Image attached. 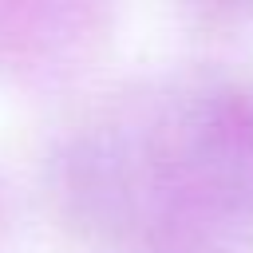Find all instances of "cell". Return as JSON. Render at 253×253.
I'll list each match as a JSON object with an SVG mask.
<instances>
[{"label":"cell","mask_w":253,"mask_h":253,"mask_svg":"<svg viewBox=\"0 0 253 253\" xmlns=\"http://www.w3.org/2000/svg\"><path fill=\"white\" fill-rule=\"evenodd\" d=\"M170 221H253V95H202L158 154Z\"/></svg>","instance_id":"6da1fadb"}]
</instances>
